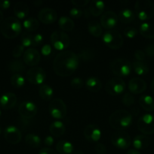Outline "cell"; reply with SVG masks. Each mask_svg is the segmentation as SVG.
<instances>
[{
  "label": "cell",
  "mask_w": 154,
  "mask_h": 154,
  "mask_svg": "<svg viewBox=\"0 0 154 154\" xmlns=\"http://www.w3.org/2000/svg\"><path fill=\"white\" fill-rule=\"evenodd\" d=\"M79 63L78 55L70 51L59 53L53 63L54 72L60 77H68L77 69Z\"/></svg>",
  "instance_id": "cell-1"
},
{
  "label": "cell",
  "mask_w": 154,
  "mask_h": 154,
  "mask_svg": "<svg viewBox=\"0 0 154 154\" xmlns=\"http://www.w3.org/2000/svg\"><path fill=\"white\" fill-rule=\"evenodd\" d=\"M132 114L126 110H118L113 112L109 118V123L113 129L122 131L132 124Z\"/></svg>",
  "instance_id": "cell-2"
},
{
  "label": "cell",
  "mask_w": 154,
  "mask_h": 154,
  "mask_svg": "<svg viewBox=\"0 0 154 154\" xmlns=\"http://www.w3.org/2000/svg\"><path fill=\"white\" fill-rule=\"evenodd\" d=\"M2 34L6 38L12 39L19 35L22 30V25L19 20L14 17H8L2 22Z\"/></svg>",
  "instance_id": "cell-3"
},
{
  "label": "cell",
  "mask_w": 154,
  "mask_h": 154,
  "mask_svg": "<svg viewBox=\"0 0 154 154\" xmlns=\"http://www.w3.org/2000/svg\"><path fill=\"white\" fill-rule=\"evenodd\" d=\"M134 10L140 20H147L154 15V4L149 0H138L134 5Z\"/></svg>",
  "instance_id": "cell-4"
},
{
  "label": "cell",
  "mask_w": 154,
  "mask_h": 154,
  "mask_svg": "<svg viewBox=\"0 0 154 154\" xmlns=\"http://www.w3.org/2000/svg\"><path fill=\"white\" fill-rule=\"evenodd\" d=\"M110 68L111 72L116 76L125 77L130 75L132 66L127 59L118 58L110 63Z\"/></svg>",
  "instance_id": "cell-5"
},
{
  "label": "cell",
  "mask_w": 154,
  "mask_h": 154,
  "mask_svg": "<svg viewBox=\"0 0 154 154\" xmlns=\"http://www.w3.org/2000/svg\"><path fill=\"white\" fill-rule=\"evenodd\" d=\"M50 41L53 48L57 51H63L67 48L70 44V38L65 32L56 30L51 35Z\"/></svg>",
  "instance_id": "cell-6"
},
{
  "label": "cell",
  "mask_w": 154,
  "mask_h": 154,
  "mask_svg": "<svg viewBox=\"0 0 154 154\" xmlns=\"http://www.w3.org/2000/svg\"><path fill=\"white\" fill-rule=\"evenodd\" d=\"M103 42L107 47L113 50L120 48L123 45V38L119 32L116 30H107L103 35Z\"/></svg>",
  "instance_id": "cell-7"
},
{
  "label": "cell",
  "mask_w": 154,
  "mask_h": 154,
  "mask_svg": "<svg viewBox=\"0 0 154 154\" xmlns=\"http://www.w3.org/2000/svg\"><path fill=\"white\" fill-rule=\"evenodd\" d=\"M137 129L144 135H152L154 133V115L144 114L138 119L137 123Z\"/></svg>",
  "instance_id": "cell-8"
},
{
  "label": "cell",
  "mask_w": 154,
  "mask_h": 154,
  "mask_svg": "<svg viewBox=\"0 0 154 154\" xmlns=\"http://www.w3.org/2000/svg\"><path fill=\"white\" fill-rule=\"evenodd\" d=\"M48 111L51 117L57 120L63 119L66 115V106L60 99H55L48 105Z\"/></svg>",
  "instance_id": "cell-9"
},
{
  "label": "cell",
  "mask_w": 154,
  "mask_h": 154,
  "mask_svg": "<svg viewBox=\"0 0 154 154\" xmlns=\"http://www.w3.org/2000/svg\"><path fill=\"white\" fill-rule=\"evenodd\" d=\"M125 83L122 78H113L109 80L105 86V90L109 95L113 96L122 94L125 90Z\"/></svg>",
  "instance_id": "cell-10"
},
{
  "label": "cell",
  "mask_w": 154,
  "mask_h": 154,
  "mask_svg": "<svg viewBox=\"0 0 154 154\" xmlns=\"http://www.w3.org/2000/svg\"><path fill=\"white\" fill-rule=\"evenodd\" d=\"M111 143L117 148L125 150L131 146V139L128 133L123 131H119L112 135Z\"/></svg>",
  "instance_id": "cell-11"
},
{
  "label": "cell",
  "mask_w": 154,
  "mask_h": 154,
  "mask_svg": "<svg viewBox=\"0 0 154 154\" xmlns=\"http://www.w3.org/2000/svg\"><path fill=\"white\" fill-rule=\"evenodd\" d=\"M27 79L33 84H43L46 79V73L42 68L33 67L27 72Z\"/></svg>",
  "instance_id": "cell-12"
},
{
  "label": "cell",
  "mask_w": 154,
  "mask_h": 154,
  "mask_svg": "<svg viewBox=\"0 0 154 154\" xmlns=\"http://www.w3.org/2000/svg\"><path fill=\"white\" fill-rule=\"evenodd\" d=\"M18 112L23 118H33L37 114V106L31 101H24L20 105Z\"/></svg>",
  "instance_id": "cell-13"
},
{
  "label": "cell",
  "mask_w": 154,
  "mask_h": 154,
  "mask_svg": "<svg viewBox=\"0 0 154 154\" xmlns=\"http://www.w3.org/2000/svg\"><path fill=\"white\" fill-rule=\"evenodd\" d=\"M4 138L9 144H17L21 141L22 134L18 128L11 125L5 129Z\"/></svg>",
  "instance_id": "cell-14"
},
{
  "label": "cell",
  "mask_w": 154,
  "mask_h": 154,
  "mask_svg": "<svg viewBox=\"0 0 154 154\" xmlns=\"http://www.w3.org/2000/svg\"><path fill=\"white\" fill-rule=\"evenodd\" d=\"M38 18L44 24H51L55 22L57 13L55 10L50 8H44L38 13Z\"/></svg>",
  "instance_id": "cell-15"
},
{
  "label": "cell",
  "mask_w": 154,
  "mask_h": 154,
  "mask_svg": "<svg viewBox=\"0 0 154 154\" xmlns=\"http://www.w3.org/2000/svg\"><path fill=\"white\" fill-rule=\"evenodd\" d=\"M40 54L35 48H28L23 55L24 63L29 66H36L40 61Z\"/></svg>",
  "instance_id": "cell-16"
},
{
  "label": "cell",
  "mask_w": 154,
  "mask_h": 154,
  "mask_svg": "<svg viewBox=\"0 0 154 154\" xmlns=\"http://www.w3.org/2000/svg\"><path fill=\"white\" fill-rule=\"evenodd\" d=\"M118 20V15L112 11H108L101 15V24L104 28L110 29L117 24Z\"/></svg>",
  "instance_id": "cell-17"
},
{
  "label": "cell",
  "mask_w": 154,
  "mask_h": 154,
  "mask_svg": "<svg viewBox=\"0 0 154 154\" xmlns=\"http://www.w3.org/2000/svg\"><path fill=\"white\" fill-rule=\"evenodd\" d=\"M84 136L88 141L91 142H97L101 137V131L98 126L95 124H89L85 127Z\"/></svg>",
  "instance_id": "cell-18"
},
{
  "label": "cell",
  "mask_w": 154,
  "mask_h": 154,
  "mask_svg": "<svg viewBox=\"0 0 154 154\" xmlns=\"http://www.w3.org/2000/svg\"><path fill=\"white\" fill-rule=\"evenodd\" d=\"M146 83L140 78H134L128 82V89L133 94H140L146 90Z\"/></svg>",
  "instance_id": "cell-19"
},
{
  "label": "cell",
  "mask_w": 154,
  "mask_h": 154,
  "mask_svg": "<svg viewBox=\"0 0 154 154\" xmlns=\"http://www.w3.org/2000/svg\"><path fill=\"white\" fill-rule=\"evenodd\" d=\"M17 103V96L13 93H5L0 97V105L3 109H11Z\"/></svg>",
  "instance_id": "cell-20"
},
{
  "label": "cell",
  "mask_w": 154,
  "mask_h": 154,
  "mask_svg": "<svg viewBox=\"0 0 154 154\" xmlns=\"http://www.w3.org/2000/svg\"><path fill=\"white\" fill-rule=\"evenodd\" d=\"M30 8L24 2H18L14 6V13L18 19H25L28 16Z\"/></svg>",
  "instance_id": "cell-21"
},
{
  "label": "cell",
  "mask_w": 154,
  "mask_h": 154,
  "mask_svg": "<svg viewBox=\"0 0 154 154\" xmlns=\"http://www.w3.org/2000/svg\"><path fill=\"white\" fill-rule=\"evenodd\" d=\"M150 144V138L144 135H137L132 141V144L136 150H143L146 149Z\"/></svg>",
  "instance_id": "cell-22"
},
{
  "label": "cell",
  "mask_w": 154,
  "mask_h": 154,
  "mask_svg": "<svg viewBox=\"0 0 154 154\" xmlns=\"http://www.w3.org/2000/svg\"><path fill=\"white\" fill-rule=\"evenodd\" d=\"M49 131L53 136L60 137L65 133L66 127L61 121L55 120V121L52 122L51 124L50 125Z\"/></svg>",
  "instance_id": "cell-23"
},
{
  "label": "cell",
  "mask_w": 154,
  "mask_h": 154,
  "mask_svg": "<svg viewBox=\"0 0 154 154\" xmlns=\"http://www.w3.org/2000/svg\"><path fill=\"white\" fill-rule=\"evenodd\" d=\"M105 8V3L99 0H93L89 5V11L91 14L95 17L100 16L103 13Z\"/></svg>",
  "instance_id": "cell-24"
},
{
  "label": "cell",
  "mask_w": 154,
  "mask_h": 154,
  "mask_svg": "<svg viewBox=\"0 0 154 154\" xmlns=\"http://www.w3.org/2000/svg\"><path fill=\"white\" fill-rule=\"evenodd\" d=\"M139 104L143 110L148 112L154 111V99L149 95H143L139 98Z\"/></svg>",
  "instance_id": "cell-25"
},
{
  "label": "cell",
  "mask_w": 154,
  "mask_h": 154,
  "mask_svg": "<svg viewBox=\"0 0 154 154\" xmlns=\"http://www.w3.org/2000/svg\"><path fill=\"white\" fill-rule=\"evenodd\" d=\"M118 18L123 23H129L135 19V14L129 8H125L121 10L118 14Z\"/></svg>",
  "instance_id": "cell-26"
},
{
  "label": "cell",
  "mask_w": 154,
  "mask_h": 154,
  "mask_svg": "<svg viewBox=\"0 0 154 154\" xmlns=\"http://www.w3.org/2000/svg\"><path fill=\"white\" fill-rule=\"evenodd\" d=\"M85 86L88 90L93 93H98L102 87V83L99 78L96 77H90L87 79Z\"/></svg>",
  "instance_id": "cell-27"
},
{
  "label": "cell",
  "mask_w": 154,
  "mask_h": 154,
  "mask_svg": "<svg viewBox=\"0 0 154 154\" xmlns=\"http://www.w3.org/2000/svg\"><path fill=\"white\" fill-rule=\"evenodd\" d=\"M57 151L60 154H72L73 152V145L68 141L61 140L56 145Z\"/></svg>",
  "instance_id": "cell-28"
},
{
  "label": "cell",
  "mask_w": 154,
  "mask_h": 154,
  "mask_svg": "<svg viewBox=\"0 0 154 154\" xmlns=\"http://www.w3.org/2000/svg\"><path fill=\"white\" fill-rule=\"evenodd\" d=\"M139 32L140 35L146 38H153L154 25L149 23H143L140 25Z\"/></svg>",
  "instance_id": "cell-29"
},
{
  "label": "cell",
  "mask_w": 154,
  "mask_h": 154,
  "mask_svg": "<svg viewBox=\"0 0 154 154\" xmlns=\"http://www.w3.org/2000/svg\"><path fill=\"white\" fill-rule=\"evenodd\" d=\"M58 24L60 28L63 32H69L73 29L75 24H74L73 20L70 17L66 16H62L59 18Z\"/></svg>",
  "instance_id": "cell-30"
},
{
  "label": "cell",
  "mask_w": 154,
  "mask_h": 154,
  "mask_svg": "<svg viewBox=\"0 0 154 154\" xmlns=\"http://www.w3.org/2000/svg\"><path fill=\"white\" fill-rule=\"evenodd\" d=\"M53 94H54V90L51 86L48 84H42L39 87V95L43 100H50L52 98Z\"/></svg>",
  "instance_id": "cell-31"
},
{
  "label": "cell",
  "mask_w": 154,
  "mask_h": 154,
  "mask_svg": "<svg viewBox=\"0 0 154 154\" xmlns=\"http://www.w3.org/2000/svg\"><path fill=\"white\" fill-rule=\"evenodd\" d=\"M88 31L95 37L99 38L102 34V27L98 21L91 20L88 23Z\"/></svg>",
  "instance_id": "cell-32"
},
{
  "label": "cell",
  "mask_w": 154,
  "mask_h": 154,
  "mask_svg": "<svg viewBox=\"0 0 154 154\" xmlns=\"http://www.w3.org/2000/svg\"><path fill=\"white\" fill-rule=\"evenodd\" d=\"M131 66H132V69H134L135 73L138 75H144L149 72V68H148L147 65L143 62L135 60L132 63Z\"/></svg>",
  "instance_id": "cell-33"
},
{
  "label": "cell",
  "mask_w": 154,
  "mask_h": 154,
  "mask_svg": "<svg viewBox=\"0 0 154 154\" xmlns=\"http://www.w3.org/2000/svg\"><path fill=\"white\" fill-rule=\"evenodd\" d=\"M8 68V70L11 72L12 73L19 74V72H21L24 70L25 65H24V62L21 61V60H16L10 62Z\"/></svg>",
  "instance_id": "cell-34"
},
{
  "label": "cell",
  "mask_w": 154,
  "mask_h": 154,
  "mask_svg": "<svg viewBox=\"0 0 154 154\" xmlns=\"http://www.w3.org/2000/svg\"><path fill=\"white\" fill-rule=\"evenodd\" d=\"M25 142L33 148H37L41 145V138L35 134H27L25 137Z\"/></svg>",
  "instance_id": "cell-35"
},
{
  "label": "cell",
  "mask_w": 154,
  "mask_h": 154,
  "mask_svg": "<svg viewBox=\"0 0 154 154\" xmlns=\"http://www.w3.org/2000/svg\"><path fill=\"white\" fill-rule=\"evenodd\" d=\"M24 27L29 32L36 31L39 26V23L37 19L34 17H27L24 21Z\"/></svg>",
  "instance_id": "cell-36"
},
{
  "label": "cell",
  "mask_w": 154,
  "mask_h": 154,
  "mask_svg": "<svg viewBox=\"0 0 154 154\" xmlns=\"http://www.w3.org/2000/svg\"><path fill=\"white\" fill-rule=\"evenodd\" d=\"M79 59L84 62H88L91 61L95 57V51L93 49L91 48H86V49L82 50L80 51V53L78 55Z\"/></svg>",
  "instance_id": "cell-37"
},
{
  "label": "cell",
  "mask_w": 154,
  "mask_h": 154,
  "mask_svg": "<svg viewBox=\"0 0 154 154\" xmlns=\"http://www.w3.org/2000/svg\"><path fill=\"white\" fill-rule=\"evenodd\" d=\"M11 84L13 87L19 88L25 84V79L21 74H14L11 78Z\"/></svg>",
  "instance_id": "cell-38"
},
{
  "label": "cell",
  "mask_w": 154,
  "mask_h": 154,
  "mask_svg": "<svg viewBox=\"0 0 154 154\" xmlns=\"http://www.w3.org/2000/svg\"><path fill=\"white\" fill-rule=\"evenodd\" d=\"M21 43L24 47L33 46V35L28 32H24L21 36Z\"/></svg>",
  "instance_id": "cell-39"
},
{
  "label": "cell",
  "mask_w": 154,
  "mask_h": 154,
  "mask_svg": "<svg viewBox=\"0 0 154 154\" xmlns=\"http://www.w3.org/2000/svg\"><path fill=\"white\" fill-rule=\"evenodd\" d=\"M122 102L125 106L131 107L135 102V99H134L133 95H131V93H125L122 98Z\"/></svg>",
  "instance_id": "cell-40"
},
{
  "label": "cell",
  "mask_w": 154,
  "mask_h": 154,
  "mask_svg": "<svg viewBox=\"0 0 154 154\" xmlns=\"http://www.w3.org/2000/svg\"><path fill=\"white\" fill-rule=\"evenodd\" d=\"M138 33V30L132 26H128L124 29V35L128 38H134Z\"/></svg>",
  "instance_id": "cell-41"
},
{
  "label": "cell",
  "mask_w": 154,
  "mask_h": 154,
  "mask_svg": "<svg viewBox=\"0 0 154 154\" xmlns=\"http://www.w3.org/2000/svg\"><path fill=\"white\" fill-rule=\"evenodd\" d=\"M70 85L73 89H80L84 85V81L81 78H74L71 80Z\"/></svg>",
  "instance_id": "cell-42"
},
{
  "label": "cell",
  "mask_w": 154,
  "mask_h": 154,
  "mask_svg": "<svg viewBox=\"0 0 154 154\" xmlns=\"http://www.w3.org/2000/svg\"><path fill=\"white\" fill-rule=\"evenodd\" d=\"M24 47L22 45H17L16 47H14V48L12 51V56L15 58H18V57H21L22 54H24Z\"/></svg>",
  "instance_id": "cell-43"
},
{
  "label": "cell",
  "mask_w": 154,
  "mask_h": 154,
  "mask_svg": "<svg viewBox=\"0 0 154 154\" xmlns=\"http://www.w3.org/2000/svg\"><path fill=\"white\" fill-rule=\"evenodd\" d=\"M69 14L71 15L72 17L76 18L77 19V18H79L83 14V11L81 9L78 8L76 7H74L70 9V11H69Z\"/></svg>",
  "instance_id": "cell-44"
},
{
  "label": "cell",
  "mask_w": 154,
  "mask_h": 154,
  "mask_svg": "<svg viewBox=\"0 0 154 154\" xmlns=\"http://www.w3.org/2000/svg\"><path fill=\"white\" fill-rule=\"evenodd\" d=\"M134 57H135L137 61L143 62L145 60V57H146V54L142 50H137L134 53Z\"/></svg>",
  "instance_id": "cell-45"
},
{
  "label": "cell",
  "mask_w": 154,
  "mask_h": 154,
  "mask_svg": "<svg viewBox=\"0 0 154 154\" xmlns=\"http://www.w3.org/2000/svg\"><path fill=\"white\" fill-rule=\"evenodd\" d=\"M71 3L75 7H84L89 3L88 0H71Z\"/></svg>",
  "instance_id": "cell-46"
},
{
  "label": "cell",
  "mask_w": 154,
  "mask_h": 154,
  "mask_svg": "<svg viewBox=\"0 0 154 154\" xmlns=\"http://www.w3.org/2000/svg\"><path fill=\"white\" fill-rule=\"evenodd\" d=\"M145 54L149 57H154V42L152 44H149V45L145 48Z\"/></svg>",
  "instance_id": "cell-47"
},
{
  "label": "cell",
  "mask_w": 154,
  "mask_h": 154,
  "mask_svg": "<svg viewBox=\"0 0 154 154\" xmlns=\"http://www.w3.org/2000/svg\"><path fill=\"white\" fill-rule=\"evenodd\" d=\"M95 150L98 154H105L106 152H107V149H106L105 145L103 144H101V143L97 144L95 145Z\"/></svg>",
  "instance_id": "cell-48"
},
{
  "label": "cell",
  "mask_w": 154,
  "mask_h": 154,
  "mask_svg": "<svg viewBox=\"0 0 154 154\" xmlns=\"http://www.w3.org/2000/svg\"><path fill=\"white\" fill-rule=\"evenodd\" d=\"M43 42V36L41 34H36L33 35V46L41 45Z\"/></svg>",
  "instance_id": "cell-49"
},
{
  "label": "cell",
  "mask_w": 154,
  "mask_h": 154,
  "mask_svg": "<svg viewBox=\"0 0 154 154\" xmlns=\"http://www.w3.org/2000/svg\"><path fill=\"white\" fill-rule=\"evenodd\" d=\"M52 49H51V46L49 45H44L41 50V53L43 54L44 56H48L51 54Z\"/></svg>",
  "instance_id": "cell-50"
},
{
  "label": "cell",
  "mask_w": 154,
  "mask_h": 154,
  "mask_svg": "<svg viewBox=\"0 0 154 154\" xmlns=\"http://www.w3.org/2000/svg\"><path fill=\"white\" fill-rule=\"evenodd\" d=\"M44 144L47 147H51L53 144H54V138L52 136H46L45 138V141H44Z\"/></svg>",
  "instance_id": "cell-51"
},
{
  "label": "cell",
  "mask_w": 154,
  "mask_h": 154,
  "mask_svg": "<svg viewBox=\"0 0 154 154\" xmlns=\"http://www.w3.org/2000/svg\"><path fill=\"white\" fill-rule=\"evenodd\" d=\"M39 154H57L54 150L48 147H44L39 151Z\"/></svg>",
  "instance_id": "cell-52"
},
{
  "label": "cell",
  "mask_w": 154,
  "mask_h": 154,
  "mask_svg": "<svg viewBox=\"0 0 154 154\" xmlns=\"http://www.w3.org/2000/svg\"><path fill=\"white\" fill-rule=\"evenodd\" d=\"M11 2L8 0H0V8L7 9L10 7Z\"/></svg>",
  "instance_id": "cell-53"
},
{
  "label": "cell",
  "mask_w": 154,
  "mask_h": 154,
  "mask_svg": "<svg viewBox=\"0 0 154 154\" xmlns=\"http://www.w3.org/2000/svg\"><path fill=\"white\" fill-rule=\"evenodd\" d=\"M127 154H141L139 150H136V149H131V150H128L127 152Z\"/></svg>",
  "instance_id": "cell-54"
},
{
  "label": "cell",
  "mask_w": 154,
  "mask_h": 154,
  "mask_svg": "<svg viewBox=\"0 0 154 154\" xmlns=\"http://www.w3.org/2000/svg\"><path fill=\"white\" fill-rule=\"evenodd\" d=\"M33 3L36 6V7H39V6H40L42 4V1H41V0H36V1L33 2Z\"/></svg>",
  "instance_id": "cell-55"
},
{
  "label": "cell",
  "mask_w": 154,
  "mask_h": 154,
  "mask_svg": "<svg viewBox=\"0 0 154 154\" xmlns=\"http://www.w3.org/2000/svg\"><path fill=\"white\" fill-rule=\"evenodd\" d=\"M150 88H151V91H152V93L154 94V78H153V80L152 81V82H151Z\"/></svg>",
  "instance_id": "cell-56"
},
{
  "label": "cell",
  "mask_w": 154,
  "mask_h": 154,
  "mask_svg": "<svg viewBox=\"0 0 154 154\" xmlns=\"http://www.w3.org/2000/svg\"><path fill=\"white\" fill-rule=\"evenodd\" d=\"M3 21V14L2 12V11L0 10V23Z\"/></svg>",
  "instance_id": "cell-57"
},
{
  "label": "cell",
  "mask_w": 154,
  "mask_h": 154,
  "mask_svg": "<svg viewBox=\"0 0 154 154\" xmlns=\"http://www.w3.org/2000/svg\"><path fill=\"white\" fill-rule=\"evenodd\" d=\"M74 154H84V153H83L82 150H76V151L74 153Z\"/></svg>",
  "instance_id": "cell-58"
},
{
  "label": "cell",
  "mask_w": 154,
  "mask_h": 154,
  "mask_svg": "<svg viewBox=\"0 0 154 154\" xmlns=\"http://www.w3.org/2000/svg\"><path fill=\"white\" fill-rule=\"evenodd\" d=\"M1 132H2V129H1V127H0V134H1Z\"/></svg>",
  "instance_id": "cell-59"
},
{
  "label": "cell",
  "mask_w": 154,
  "mask_h": 154,
  "mask_svg": "<svg viewBox=\"0 0 154 154\" xmlns=\"http://www.w3.org/2000/svg\"><path fill=\"white\" fill-rule=\"evenodd\" d=\"M0 116H1V111H0Z\"/></svg>",
  "instance_id": "cell-60"
}]
</instances>
